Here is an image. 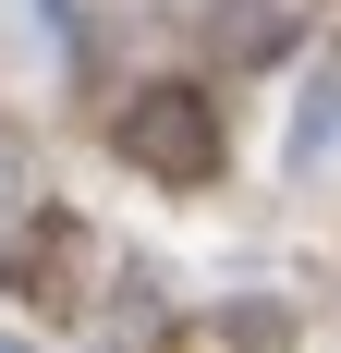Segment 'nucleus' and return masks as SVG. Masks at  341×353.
Instances as JSON below:
<instances>
[{
  "mask_svg": "<svg viewBox=\"0 0 341 353\" xmlns=\"http://www.w3.org/2000/svg\"><path fill=\"white\" fill-rule=\"evenodd\" d=\"M122 159H135V171H170V183H207V171H220V122H207V98L146 85V98L122 110Z\"/></svg>",
  "mask_w": 341,
  "mask_h": 353,
  "instance_id": "nucleus-1",
  "label": "nucleus"
},
{
  "mask_svg": "<svg viewBox=\"0 0 341 353\" xmlns=\"http://www.w3.org/2000/svg\"><path fill=\"white\" fill-rule=\"evenodd\" d=\"M329 146H341V49L293 85V134H280V159H293V171H329Z\"/></svg>",
  "mask_w": 341,
  "mask_h": 353,
  "instance_id": "nucleus-2",
  "label": "nucleus"
},
{
  "mask_svg": "<svg viewBox=\"0 0 341 353\" xmlns=\"http://www.w3.org/2000/svg\"><path fill=\"white\" fill-rule=\"evenodd\" d=\"M0 353H37V341H25V329H12V317H0Z\"/></svg>",
  "mask_w": 341,
  "mask_h": 353,
  "instance_id": "nucleus-3",
  "label": "nucleus"
}]
</instances>
